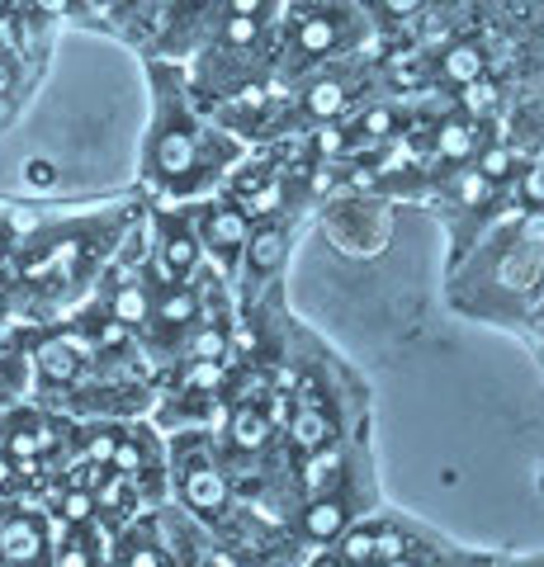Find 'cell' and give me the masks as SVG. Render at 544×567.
<instances>
[{
  "label": "cell",
  "instance_id": "cb8c5ba5",
  "mask_svg": "<svg viewBox=\"0 0 544 567\" xmlns=\"http://www.w3.org/2000/svg\"><path fill=\"white\" fill-rule=\"evenodd\" d=\"M171 567H195V563H175V558H171Z\"/></svg>",
  "mask_w": 544,
  "mask_h": 567
},
{
  "label": "cell",
  "instance_id": "7c38bea8",
  "mask_svg": "<svg viewBox=\"0 0 544 567\" xmlns=\"http://www.w3.org/2000/svg\"><path fill=\"white\" fill-rule=\"evenodd\" d=\"M285 440H289L294 458H304V454H318L327 445H337L341 431H337V421H331L327 406H318L312 398H298L294 416L285 421Z\"/></svg>",
  "mask_w": 544,
  "mask_h": 567
},
{
  "label": "cell",
  "instance_id": "6da1fadb",
  "mask_svg": "<svg viewBox=\"0 0 544 567\" xmlns=\"http://www.w3.org/2000/svg\"><path fill=\"white\" fill-rule=\"evenodd\" d=\"M152 118L143 137V185L162 199L195 204L242 162V142L204 118L175 62L152 58Z\"/></svg>",
  "mask_w": 544,
  "mask_h": 567
},
{
  "label": "cell",
  "instance_id": "277c9868",
  "mask_svg": "<svg viewBox=\"0 0 544 567\" xmlns=\"http://www.w3.org/2000/svg\"><path fill=\"white\" fill-rule=\"evenodd\" d=\"M185 213H189V227H195V237H199L204 260H214L233 275L237 260H242V246H247V233H252L247 208H242L237 199H227V194L223 199L204 194V199H195Z\"/></svg>",
  "mask_w": 544,
  "mask_h": 567
},
{
  "label": "cell",
  "instance_id": "7402d4cb",
  "mask_svg": "<svg viewBox=\"0 0 544 567\" xmlns=\"http://www.w3.org/2000/svg\"><path fill=\"white\" fill-rule=\"evenodd\" d=\"M14 91V62H10V52H0V100H10Z\"/></svg>",
  "mask_w": 544,
  "mask_h": 567
},
{
  "label": "cell",
  "instance_id": "7a4b0ae2",
  "mask_svg": "<svg viewBox=\"0 0 544 567\" xmlns=\"http://www.w3.org/2000/svg\"><path fill=\"white\" fill-rule=\"evenodd\" d=\"M374 39L360 0H285L270 39V71L279 81H304L322 66L350 62Z\"/></svg>",
  "mask_w": 544,
  "mask_h": 567
},
{
  "label": "cell",
  "instance_id": "ba28073f",
  "mask_svg": "<svg viewBox=\"0 0 544 567\" xmlns=\"http://www.w3.org/2000/svg\"><path fill=\"white\" fill-rule=\"evenodd\" d=\"M223 0H162V20H156V58L162 62H181L189 52H199L204 39L218 24Z\"/></svg>",
  "mask_w": 544,
  "mask_h": 567
},
{
  "label": "cell",
  "instance_id": "e0dca14e",
  "mask_svg": "<svg viewBox=\"0 0 544 567\" xmlns=\"http://www.w3.org/2000/svg\"><path fill=\"white\" fill-rule=\"evenodd\" d=\"M497 189H502V185H493L487 175H479L473 166H460V171H454V181H450V194L460 199V208H473V213H479V208H493V204H497Z\"/></svg>",
  "mask_w": 544,
  "mask_h": 567
},
{
  "label": "cell",
  "instance_id": "ffe728a7",
  "mask_svg": "<svg viewBox=\"0 0 544 567\" xmlns=\"http://www.w3.org/2000/svg\"><path fill=\"white\" fill-rule=\"evenodd\" d=\"M365 14H379V20H389V24H408L417 20V14H427L431 0H360Z\"/></svg>",
  "mask_w": 544,
  "mask_h": 567
},
{
  "label": "cell",
  "instance_id": "4fadbf2b",
  "mask_svg": "<svg viewBox=\"0 0 544 567\" xmlns=\"http://www.w3.org/2000/svg\"><path fill=\"white\" fill-rule=\"evenodd\" d=\"M483 76H487V48L479 39H454L431 66V81L454 85V91H464V85L483 81Z\"/></svg>",
  "mask_w": 544,
  "mask_h": 567
},
{
  "label": "cell",
  "instance_id": "5b68a950",
  "mask_svg": "<svg viewBox=\"0 0 544 567\" xmlns=\"http://www.w3.org/2000/svg\"><path fill=\"white\" fill-rule=\"evenodd\" d=\"M152 275L156 284H189L204 270V251L199 237L189 227L185 208H152Z\"/></svg>",
  "mask_w": 544,
  "mask_h": 567
},
{
  "label": "cell",
  "instance_id": "8fae6325",
  "mask_svg": "<svg viewBox=\"0 0 544 567\" xmlns=\"http://www.w3.org/2000/svg\"><path fill=\"white\" fill-rule=\"evenodd\" d=\"M360 520V502L350 496V477L337 487V492H322V496H304V506H298V539L312 544V548H327L331 539H341L350 525Z\"/></svg>",
  "mask_w": 544,
  "mask_h": 567
},
{
  "label": "cell",
  "instance_id": "9c48e42d",
  "mask_svg": "<svg viewBox=\"0 0 544 567\" xmlns=\"http://www.w3.org/2000/svg\"><path fill=\"white\" fill-rule=\"evenodd\" d=\"M356 62V58H350ZM370 85V81H365ZM365 85L346 76V62L337 66H322L312 71V76L298 81V110H304V118H312L322 128V123H341L346 114H356L365 104Z\"/></svg>",
  "mask_w": 544,
  "mask_h": 567
},
{
  "label": "cell",
  "instance_id": "d4e9b609",
  "mask_svg": "<svg viewBox=\"0 0 544 567\" xmlns=\"http://www.w3.org/2000/svg\"><path fill=\"white\" fill-rule=\"evenodd\" d=\"M540 492H544V468H540Z\"/></svg>",
  "mask_w": 544,
  "mask_h": 567
},
{
  "label": "cell",
  "instance_id": "ac0fdd59",
  "mask_svg": "<svg viewBox=\"0 0 544 567\" xmlns=\"http://www.w3.org/2000/svg\"><path fill=\"white\" fill-rule=\"evenodd\" d=\"M469 166L479 171V175H487L493 185H502V181H512V175H516V152L502 147V142H493V147H479V152H473Z\"/></svg>",
  "mask_w": 544,
  "mask_h": 567
},
{
  "label": "cell",
  "instance_id": "603a6c76",
  "mask_svg": "<svg viewBox=\"0 0 544 567\" xmlns=\"http://www.w3.org/2000/svg\"><path fill=\"white\" fill-rule=\"evenodd\" d=\"M10 279H14V270H10V260H6V251H0V293L10 289Z\"/></svg>",
  "mask_w": 544,
  "mask_h": 567
},
{
  "label": "cell",
  "instance_id": "2e32d148",
  "mask_svg": "<svg viewBox=\"0 0 544 567\" xmlns=\"http://www.w3.org/2000/svg\"><path fill=\"white\" fill-rule=\"evenodd\" d=\"M431 133H435L431 152H435V162H445V166H469L473 152H479V118H469L460 110H450Z\"/></svg>",
  "mask_w": 544,
  "mask_h": 567
},
{
  "label": "cell",
  "instance_id": "30bf717a",
  "mask_svg": "<svg viewBox=\"0 0 544 567\" xmlns=\"http://www.w3.org/2000/svg\"><path fill=\"white\" fill-rule=\"evenodd\" d=\"M294 233H298V227H294V218H285V213L252 223L247 246H242V260H237L247 289H260V284L279 279V270L289 265V251H294Z\"/></svg>",
  "mask_w": 544,
  "mask_h": 567
},
{
  "label": "cell",
  "instance_id": "52a82bcc",
  "mask_svg": "<svg viewBox=\"0 0 544 567\" xmlns=\"http://www.w3.org/2000/svg\"><path fill=\"white\" fill-rule=\"evenodd\" d=\"M29 369L39 393H76L85 374L95 369V354L76 331H52L29 350Z\"/></svg>",
  "mask_w": 544,
  "mask_h": 567
},
{
  "label": "cell",
  "instance_id": "3957f363",
  "mask_svg": "<svg viewBox=\"0 0 544 567\" xmlns=\"http://www.w3.org/2000/svg\"><path fill=\"white\" fill-rule=\"evenodd\" d=\"M166 473L175 483L181 506L195 520L218 525V520L233 516V477H227V468H223V458L214 454V445H204V440H175Z\"/></svg>",
  "mask_w": 544,
  "mask_h": 567
},
{
  "label": "cell",
  "instance_id": "484cf974",
  "mask_svg": "<svg viewBox=\"0 0 544 567\" xmlns=\"http://www.w3.org/2000/svg\"><path fill=\"white\" fill-rule=\"evenodd\" d=\"M95 6H100V0H95Z\"/></svg>",
  "mask_w": 544,
  "mask_h": 567
},
{
  "label": "cell",
  "instance_id": "44dd1931",
  "mask_svg": "<svg viewBox=\"0 0 544 567\" xmlns=\"http://www.w3.org/2000/svg\"><path fill=\"white\" fill-rule=\"evenodd\" d=\"M521 241L525 246H544V213H531V218L521 223Z\"/></svg>",
  "mask_w": 544,
  "mask_h": 567
},
{
  "label": "cell",
  "instance_id": "9a60e30c",
  "mask_svg": "<svg viewBox=\"0 0 544 567\" xmlns=\"http://www.w3.org/2000/svg\"><path fill=\"white\" fill-rule=\"evenodd\" d=\"M350 477V458L346 445H327L318 454H304L298 458V496H322V492H337Z\"/></svg>",
  "mask_w": 544,
  "mask_h": 567
},
{
  "label": "cell",
  "instance_id": "5bb4252c",
  "mask_svg": "<svg viewBox=\"0 0 544 567\" xmlns=\"http://www.w3.org/2000/svg\"><path fill=\"white\" fill-rule=\"evenodd\" d=\"M223 440H227V450H233V454L256 458V454H266V450L275 445V425H270V416L260 412V406L242 402V406H233V412H227Z\"/></svg>",
  "mask_w": 544,
  "mask_h": 567
},
{
  "label": "cell",
  "instance_id": "d6986e66",
  "mask_svg": "<svg viewBox=\"0 0 544 567\" xmlns=\"http://www.w3.org/2000/svg\"><path fill=\"white\" fill-rule=\"evenodd\" d=\"M39 483V473L24 468L20 458H10L6 450H0V502H24V492Z\"/></svg>",
  "mask_w": 544,
  "mask_h": 567
},
{
  "label": "cell",
  "instance_id": "8992f818",
  "mask_svg": "<svg viewBox=\"0 0 544 567\" xmlns=\"http://www.w3.org/2000/svg\"><path fill=\"white\" fill-rule=\"evenodd\" d=\"M204 322V293L189 284H156L152 293V312H147V331L143 341L156 354H175L185 346V336Z\"/></svg>",
  "mask_w": 544,
  "mask_h": 567
}]
</instances>
